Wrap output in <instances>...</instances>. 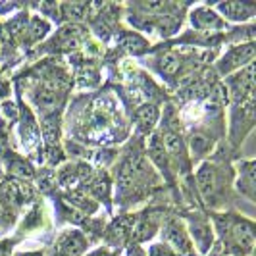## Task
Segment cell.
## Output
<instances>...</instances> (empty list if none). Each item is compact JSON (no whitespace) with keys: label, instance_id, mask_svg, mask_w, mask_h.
<instances>
[{"label":"cell","instance_id":"1","mask_svg":"<svg viewBox=\"0 0 256 256\" xmlns=\"http://www.w3.org/2000/svg\"><path fill=\"white\" fill-rule=\"evenodd\" d=\"M2 192H4V200L10 204H24L29 202L33 198V189L31 185H27L26 181L22 180H10L2 183Z\"/></svg>","mask_w":256,"mask_h":256},{"label":"cell","instance_id":"2","mask_svg":"<svg viewBox=\"0 0 256 256\" xmlns=\"http://www.w3.org/2000/svg\"><path fill=\"white\" fill-rule=\"evenodd\" d=\"M254 58V46L252 44H243V46H237L220 62V72L226 74V72H231L233 68H239V66L246 64Z\"/></svg>","mask_w":256,"mask_h":256},{"label":"cell","instance_id":"3","mask_svg":"<svg viewBox=\"0 0 256 256\" xmlns=\"http://www.w3.org/2000/svg\"><path fill=\"white\" fill-rule=\"evenodd\" d=\"M83 250H85V239L77 231H68L56 243V252L60 256H79Z\"/></svg>","mask_w":256,"mask_h":256},{"label":"cell","instance_id":"4","mask_svg":"<svg viewBox=\"0 0 256 256\" xmlns=\"http://www.w3.org/2000/svg\"><path fill=\"white\" fill-rule=\"evenodd\" d=\"M231 233H233L235 243L239 244V248L244 250V252H250V248L254 244V228H252V224L241 220L231 228Z\"/></svg>","mask_w":256,"mask_h":256},{"label":"cell","instance_id":"5","mask_svg":"<svg viewBox=\"0 0 256 256\" xmlns=\"http://www.w3.org/2000/svg\"><path fill=\"white\" fill-rule=\"evenodd\" d=\"M166 239L168 243L172 244L180 254L189 256L191 254V244H189V239L185 235V231L181 230L178 224H170L166 228Z\"/></svg>","mask_w":256,"mask_h":256},{"label":"cell","instance_id":"6","mask_svg":"<svg viewBox=\"0 0 256 256\" xmlns=\"http://www.w3.org/2000/svg\"><path fill=\"white\" fill-rule=\"evenodd\" d=\"M196 185H198V191L204 194V198H212V194L216 191V172L210 164H202L196 172Z\"/></svg>","mask_w":256,"mask_h":256},{"label":"cell","instance_id":"7","mask_svg":"<svg viewBox=\"0 0 256 256\" xmlns=\"http://www.w3.org/2000/svg\"><path fill=\"white\" fill-rule=\"evenodd\" d=\"M220 10L226 14L230 20L243 22V20H248L254 14V6L246 4V2H226V4H220Z\"/></svg>","mask_w":256,"mask_h":256},{"label":"cell","instance_id":"8","mask_svg":"<svg viewBox=\"0 0 256 256\" xmlns=\"http://www.w3.org/2000/svg\"><path fill=\"white\" fill-rule=\"evenodd\" d=\"M81 35H83V29L77 26H68L64 29H60L58 33V46L66 48V50H72L77 48L79 42H81Z\"/></svg>","mask_w":256,"mask_h":256},{"label":"cell","instance_id":"9","mask_svg":"<svg viewBox=\"0 0 256 256\" xmlns=\"http://www.w3.org/2000/svg\"><path fill=\"white\" fill-rule=\"evenodd\" d=\"M162 144H164V150L166 154H172V156H176V158H183L185 156V146H183V141H181V137L178 133H174V131H164L162 133Z\"/></svg>","mask_w":256,"mask_h":256},{"label":"cell","instance_id":"10","mask_svg":"<svg viewBox=\"0 0 256 256\" xmlns=\"http://www.w3.org/2000/svg\"><path fill=\"white\" fill-rule=\"evenodd\" d=\"M192 26L198 27V29H214V27H222V22L216 14L212 10H206L200 8L196 12H192Z\"/></svg>","mask_w":256,"mask_h":256},{"label":"cell","instance_id":"11","mask_svg":"<svg viewBox=\"0 0 256 256\" xmlns=\"http://www.w3.org/2000/svg\"><path fill=\"white\" fill-rule=\"evenodd\" d=\"M135 118H137V124L142 131H148V129L154 128L156 120H158V108L154 104H142L141 108H137L135 112Z\"/></svg>","mask_w":256,"mask_h":256},{"label":"cell","instance_id":"12","mask_svg":"<svg viewBox=\"0 0 256 256\" xmlns=\"http://www.w3.org/2000/svg\"><path fill=\"white\" fill-rule=\"evenodd\" d=\"M68 202H70L72 206H76V208H79L81 212H94V210H96V202H94V200H90L89 196L81 191L70 192Z\"/></svg>","mask_w":256,"mask_h":256},{"label":"cell","instance_id":"13","mask_svg":"<svg viewBox=\"0 0 256 256\" xmlns=\"http://www.w3.org/2000/svg\"><path fill=\"white\" fill-rule=\"evenodd\" d=\"M181 68V60L176 52H164L160 56V72L166 76H176Z\"/></svg>","mask_w":256,"mask_h":256},{"label":"cell","instance_id":"14","mask_svg":"<svg viewBox=\"0 0 256 256\" xmlns=\"http://www.w3.org/2000/svg\"><path fill=\"white\" fill-rule=\"evenodd\" d=\"M148 152H150V158H152L156 164L166 166V150H164V144H162V141H160V137H158V135H154L152 139H150Z\"/></svg>","mask_w":256,"mask_h":256},{"label":"cell","instance_id":"15","mask_svg":"<svg viewBox=\"0 0 256 256\" xmlns=\"http://www.w3.org/2000/svg\"><path fill=\"white\" fill-rule=\"evenodd\" d=\"M10 172H12L18 180H22V181H26V180H29V178H33V176H35L33 168L29 166V164H26L24 160H20V158H16V160L10 162Z\"/></svg>","mask_w":256,"mask_h":256},{"label":"cell","instance_id":"16","mask_svg":"<svg viewBox=\"0 0 256 256\" xmlns=\"http://www.w3.org/2000/svg\"><path fill=\"white\" fill-rule=\"evenodd\" d=\"M124 46H126L129 52H133V54H139V52L146 50V40L141 38L139 35L129 33V35L124 37Z\"/></svg>","mask_w":256,"mask_h":256},{"label":"cell","instance_id":"17","mask_svg":"<svg viewBox=\"0 0 256 256\" xmlns=\"http://www.w3.org/2000/svg\"><path fill=\"white\" fill-rule=\"evenodd\" d=\"M192 233H194V239L200 246V250H206L210 243H212V235H210V230L206 226H194L192 228Z\"/></svg>","mask_w":256,"mask_h":256},{"label":"cell","instance_id":"18","mask_svg":"<svg viewBox=\"0 0 256 256\" xmlns=\"http://www.w3.org/2000/svg\"><path fill=\"white\" fill-rule=\"evenodd\" d=\"M29 35L33 40H38V38H42L46 35V31H48V24L44 22V20H40V18H33V22H31V26H29Z\"/></svg>","mask_w":256,"mask_h":256},{"label":"cell","instance_id":"19","mask_svg":"<svg viewBox=\"0 0 256 256\" xmlns=\"http://www.w3.org/2000/svg\"><path fill=\"white\" fill-rule=\"evenodd\" d=\"M212 142H210V139L206 137V135H200V133H196V135H192V139H191V146H192V150L196 154H202L208 150V146H210Z\"/></svg>","mask_w":256,"mask_h":256},{"label":"cell","instance_id":"20","mask_svg":"<svg viewBox=\"0 0 256 256\" xmlns=\"http://www.w3.org/2000/svg\"><path fill=\"white\" fill-rule=\"evenodd\" d=\"M85 6L83 4H64V16L68 20H81L85 16Z\"/></svg>","mask_w":256,"mask_h":256},{"label":"cell","instance_id":"21","mask_svg":"<svg viewBox=\"0 0 256 256\" xmlns=\"http://www.w3.org/2000/svg\"><path fill=\"white\" fill-rule=\"evenodd\" d=\"M133 235L137 241H146L154 235V226L152 224H139L133 231Z\"/></svg>","mask_w":256,"mask_h":256},{"label":"cell","instance_id":"22","mask_svg":"<svg viewBox=\"0 0 256 256\" xmlns=\"http://www.w3.org/2000/svg\"><path fill=\"white\" fill-rule=\"evenodd\" d=\"M54 183H56V178H54L52 172H42V174L38 176V187H40L42 191H50Z\"/></svg>","mask_w":256,"mask_h":256},{"label":"cell","instance_id":"23","mask_svg":"<svg viewBox=\"0 0 256 256\" xmlns=\"http://www.w3.org/2000/svg\"><path fill=\"white\" fill-rule=\"evenodd\" d=\"M90 191L96 196H106L108 192V181L106 180H92L90 181Z\"/></svg>","mask_w":256,"mask_h":256},{"label":"cell","instance_id":"24","mask_svg":"<svg viewBox=\"0 0 256 256\" xmlns=\"http://www.w3.org/2000/svg\"><path fill=\"white\" fill-rule=\"evenodd\" d=\"M0 218H4L6 222H12V220H14L12 206L8 204L4 198H0Z\"/></svg>","mask_w":256,"mask_h":256},{"label":"cell","instance_id":"25","mask_svg":"<svg viewBox=\"0 0 256 256\" xmlns=\"http://www.w3.org/2000/svg\"><path fill=\"white\" fill-rule=\"evenodd\" d=\"M144 10H148V12L166 14L168 4H166V2H148V4H144Z\"/></svg>","mask_w":256,"mask_h":256},{"label":"cell","instance_id":"26","mask_svg":"<svg viewBox=\"0 0 256 256\" xmlns=\"http://www.w3.org/2000/svg\"><path fill=\"white\" fill-rule=\"evenodd\" d=\"M26 22H27L26 16H22V18H18L16 22H12V24H10V29H12V33H20V31L26 27Z\"/></svg>","mask_w":256,"mask_h":256},{"label":"cell","instance_id":"27","mask_svg":"<svg viewBox=\"0 0 256 256\" xmlns=\"http://www.w3.org/2000/svg\"><path fill=\"white\" fill-rule=\"evenodd\" d=\"M150 256H172V252L168 250L166 246L156 244V246H152V252H150Z\"/></svg>","mask_w":256,"mask_h":256},{"label":"cell","instance_id":"28","mask_svg":"<svg viewBox=\"0 0 256 256\" xmlns=\"http://www.w3.org/2000/svg\"><path fill=\"white\" fill-rule=\"evenodd\" d=\"M4 112L8 116H12V118H16V106L14 104H4Z\"/></svg>","mask_w":256,"mask_h":256},{"label":"cell","instance_id":"29","mask_svg":"<svg viewBox=\"0 0 256 256\" xmlns=\"http://www.w3.org/2000/svg\"><path fill=\"white\" fill-rule=\"evenodd\" d=\"M131 256H142V252H139L137 248H131Z\"/></svg>","mask_w":256,"mask_h":256},{"label":"cell","instance_id":"30","mask_svg":"<svg viewBox=\"0 0 256 256\" xmlns=\"http://www.w3.org/2000/svg\"><path fill=\"white\" fill-rule=\"evenodd\" d=\"M92 256H106V252H102V250H98V252H94Z\"/></svg>","mask_w":256,"mask_h":256},{"label":"cell","instance_id":"31","mask_svg":"<svg viewBox=\"0 0 256 256\" xmlns=\"http://www.w3.org/2000/svg\"><path fill=\"white\" fill-rule=\"evenodd\" d=\"M24 256H37V254H24Z\"/></svg>","mask_w":256,"mask_h":256}]
</instances>
